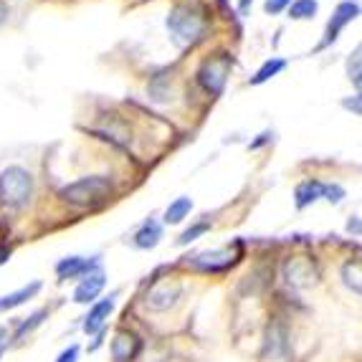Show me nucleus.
Wrapping results in <instances>:
<instances>
[{
    "mask_svg": "<svg viewBox=\"0 0 362 362\" xmlns=\"http://www.w3.org/2000/svg\"><path fill=\"white\" fill-rule=\"evenodd\" d=\"M230 71V59H211L206 61L198 71V81L203 84V89L213 97H218L226 86V76Z\"/></svg>",
    "mask_w": 362,
    "mask_h": 362,
    "instance_id": "nucleus-4",
    "label": "nucleus"
},
{
    "mask_svg": "<svg viewBox=\"0 0 362 362\" xmlns=\"http://www.w3.org/2000/svg\"><path fill=\"white\" fill-rule=\"evenodd\" d=\"M291 6V0H266L264 11L269 13V16H279V13L284 11V8Z\"/></svg>",
    "mask_w": 362,
    "mask_h": 362,
    "instance_id": "nucleus-21",
    "label": "nucleus"
},
{
    "mask_svg": "<svg viewBox=\"0 0 362 362\" xmlns=\"http://www.w3.org/2000/svg\"><path fill=\"white\" fill-rule=\"evenodd\" d=\"M190 211H193V200L177 198L175 203H170V208L165 211V223H180Z\"/></svg>",
    "mask_w": 362,
    "mask_h": 362,
    "instance_id": "nucleus-18",
    "label": "nucleus"
},
{
    "mask_svg": "<svg viewBox=\"0 0 362 362\" xmlns=\"http://www.w3.org/2000/svg\"><path fill=\"white\" fill-rule=\"evenodd\" d=\"M43 317H46V309H38L36 314H30L28 322H23V325L18 327V332H16V339H23L25 332H33V329H36V327L43 322Z\"/></svg>",
    "mask_w": 362,
    "mask_h": 362,
    "instance_id": "nucleus-19",
    "label": "nucleus"
},
{
    "mask_svg": "<svg viewBox=\"0 0 362 362\" xmlns=\"http://www.w3.org/2000/svg\"><path fill=\"white\" fill-rule=\"evenodd\" d=\"M357 13H360V6H357V3H352V0H344V3H339L337 11H334V16H332V21L327 23L325 46H327V43L337 41V36L342 33V28H344L347 23H350V21H355V18H357Z\"/></svg>",
    "mask_w": 362,
    "mask_h": 362,
    "instance_id": "nucleus-7",
    "label": "nucleus"
},
{
    "mask_svg": "<svg viewBox=\"0 0 362 362\" xmlns=\"http://www.w3.org/2000/svg\"><path fill=\"white\" fill-rule=\"evenodd\" d=\"M317 11H320V3H317V0H294L289 6V18L309 21L317 16Z\"/></svg>",
    "mask_w": 362,
    "mask_h": 362,
    "instance_id": "nucleus-16",
    "label": "nucleus"
},
{
    "mask_svg": "<svg viewBox=\"0 0 362 362\" xmlns=\"http://www.w3.org/2000/svg\"><path fill=\"white\" fill-rule=\"evenodd\" d=\"M168 30L177 46H190V43L200 41L206 33V18L198 8L175 6L168 13Z\"/></svg>",
    "mask_w": 362,
    "mask_h": 362,
    "instance_id": "nucleus-1",
    "label": "nucleus"
},
{
    "mask_svg": "<svg viewBox=\"0 0 362 362\" xmlns=\"http://www.w3.org/2000/svg\"><path fill=\"white\" fill-rule=\"evenodd\" d=\"M115 312V299L109 296V299H102V302H94L89 307V314L84 317V332L86 334H97L104 325H107L109 314Z\"/></svg>",
    "mask_w": 362,
    "mask_h": 362,
    "instance_id": "nucleus-8",
    "label": "nucleus"
},
{
    "mask_svg": "<svg viewBox=\"0 0 362 362\" xmlns=\"http://www.w3.org/2000/svg\"><path fill=\"white\" fill-rule=\"evenodd\" d=\"M238 259H233L230 248H216V251H206V254H198L193 259V264L198 269H206V272H223L228 266H233Z\"/></svg>",
    "mask_w": 362,
    "mask_h": 362,
    "instance_id": "nucleus-10",
    "label": "nucleus"
},
{
    "mask_svg": "<svg viewBox=\"0 0 362 362\" xmlns=\"http://www.w3.org/2000/svg\"><path fill=\"white\" fill-rule=\"evenodd\" d=\"M99 261H89V259H81V256H69L64 259L59 266H56V274H59L61 281H66V279H81L91 272V269H97Z\"/></svg>",
    "mask_w": 362,
    "mask_h": 362,
    "instance_id": "nucleus-11",
    "label": "nucleus"
},
{
    "mask_svg": "<svg viewBox=\"0 0 362 362\" xmlns=\"http://www.w3.org/2000/svg\"><path fill=\"white\" fill-rule=\"evenodd\" d=\"M38 289H41V284H38V281H33L30 286H23V289L13 291V294H8V296H0V312L21 307V304H23L25 299H30L33 294H38Z\"/></svg>",
    "mask_w": 362,
    "mask_h": 362,
    "instance_id": "nucleus-15",
    "label": "nucleus"
},
{
    "mask_svg": "<svg viewBox=\"0 0 362 362\" xmlns=\"http://www.w3.org/2000/svg\"><path fill=\"white\" fill-rule=\"evenodd\" d=\"M8 256H11V248H3V251H0V264H3V261H6Z\"/></svg>",
    "mask_w": 362,
    "mask_h": 362,
    "instance_id": "nucleus-26",
    "label": "nucleus"
},
{
    "mask_svg": "<svg viewBox=\"0 0 362 362\" xmlns=\"http://www.w3.org/2000/svg\"><path fill=\"white\" fill-rule=\"evenodd\" d=\"M142 352V339L129 329H119L112 339V357L115 362H134Z\"/></svg>",
    "mask_w": 362,
    "mask_h": 362,
    "instance_id": "nucleus-6",
    "label": "nucleus"
},
{
    "mask_svg": "<svg viewBox=\"0 0 362 362\" xmlns=\"http://www.w3.org/2000/svg\"><path fill=\"white\" fill-rule=\"evenodd\" d=\"M322 198H327L329 203H339V200L344 198V190L339 185H325V193H322Z\"/></svg>",
    "mask_w": 362,
    "mask_h": 362,
    "instance_id": "nucleus-22",
    "label": "nucleus"
},
{
    "mask_svg": "<svg viewBox=\"0 0 362 362\" xmlns=\"http://www.w3.org/2000/svg\"><path fill=\"white\" fill-rule=\"evenodd\" d=\"M6 339H8V329H6V327H0V344L6 342Z\"/></svg>",
    "mask_w": 362,
    "mask_h": 362,
    "instance_id": "nucleus-27",
    "label": "nucleus"
},
{
    "mask_svg": "<svg viewBox=\"0 0 362 362\" xmlns=\"http://www.w3.org/2000/svg\"><path fill=\"white\" fill-rule=\"evenodd\" d=\"M104 284H107V274L102 272V266L97 269H91L86 276H81L78 281L76 291H74V302L76 304H94L97 302V296L102 294Z\"/></svg>",
    "mask_w": 362,
    "mask_h": 362,
    "instance_id": "nucleus-5",
    "label": "nucleus"
},
{
    "mask_svg": "<svg viewBox=\"0 0 362 362\" xmlns=\"http://www.w3.org/2000/svg\"><path fill=\"white\" fill-rule=\"evenodd\" d=\"M284 69H286V61L284 59H269V61H264V66L256 71V76L251 78V84H254V86L264 84V81L274 78L279 71H284Z\"/></svg>",
    "mask_w": 362,
    "mask_h": 362,
    "instance_id": "nucleus-17",
    "label": "nucleus"
},
{
    "mask_svg": "<svg viewBox=\"0 0 362 362\" xmlns=\"http://www.w3.org/2000/svg\"><path fill=\"white\" fill-rule=\"evenodd\" d=\"M286 279H289V284H309L312 281V266L309 261H302V259H291L286 264Z\"/></svg>",
    "mask_w": 362,
    "mask_h": 362,
    "instance_id": "nucleus-14",
    "label": "nucleus"
},
{
    "mask_svg": "<svg viewBox=\"0 0 362 362\" xmlns=\"http://www.w3.org/2000/svg\"><path fill=\"white\" fill-rule=\"evenodd\" d=\"M0 357H3V347H0Z\"/></svg>",
    "mask_w": 362,
    "mask_h": 362,
    "instance_id": "nucleus-28",
    "label": "nucleus"
},
{
    "mask_svg": "<svg viewBox=\"0 0 362 362\" xmlns=\"http://www.w3.org/2000/svg\"><path fill=\"white\" fill-rule=\"evenodd\" d=\"M251 3H254V0H238V11H241V13H246V11H248V6H251Z\"/></svg>",
    "mask_w": 362,
    "mask_h": 362,
    "instance_id": "nucleus-25",
    "label": "nucleus"
},
{
    "mask_svg": "<svg viewBox=\"0 0 362 362\" xmlns=\"http://www.w3.org/2000/svg\"><path fill=\"white\" fill-rule=\"evenodd\" d=\"M109 193H112V180L104 175L81 177V180L71 182V185L61 187V198L78 208H91L97 203H104Z\"/></svg>",
    "mask_w": 362,
    "mask_h": 362,
    "instance_id": "nucleus-3",
    "label": "nucleus"
},
{
    "mask_svg": "<svg viewBox=\"0 0 362 362\" xmlns=\"http://www.w3.org/2000/svg\"><path fill=\"white\" fill-rule=\"evenodd\" d=\"M208 230H211V223H195L193 228H187L185 233H182L180 238H177V243H180V246H187V243H193L195 238H198V235L208 233Z\"/></svg>",
    "mask_w": 362,
    "mask_h": 362,
    "instance_id": "nucleus-20",
    "label": "nucleus"
},
{
    "mask_svg": "<svg viewBox=\"0 0 362 362\" xmlns=\"http://www.w3.org/2000/svg\"><path fill=\"white\" fill-rule=\"evenodd\" d=\"M344 107H347V109H355V115H360V94H357V97L352 99V102L347 99V102H344Z\"/></svg>",
    "mask_w": 362,
    "mask_h": 362,
    "instance_id": "nucleus-24",
    "label": "nucleus"
},
{
    "mask_svg": "<svg viewBox=\"0 0 362 362\" xmlns=\"http://www.w3.org/2000/svg\"><path fill=\"white\" fill-rule=\"evenodd\" d=\"M33 198V177L25 168L11 165L0 173V203L8 208H25Z\"/></svg>",
    "mask_w": 362,
    "mask_h": 362,
    "instance_id": "nucleus-2",
    "label": "nucleus"
},
{
    "mask_svg": "<svg viewBox=\"0 0 362 362\" xmlns=\"http://www.w3.org/2000/svg\"><path fill=\"white\" fill-rule=\"evenodd\" d=\"M325 193V182L320 180H304L296 185L294 198H296V208H307L309 203H314L317 198H322Z\"/></svg>",
    "mask_w": 362,
    "mask_h": 362,
    "instance_id": "nucleus-12",
    "label": "nucleus"
},
{
    "mask_svg": "<svg viewBox=\"0 0 362 362\" xmlns=\"http://www.w3.org/2000/svg\"><path fill=\"white\" fill-rule=\"evenodd\" d=\"M163 238V226L157 221H147L142 228L134 233V246L137 248H155Z\"/></svg>",
    "mask_w": 362,
    "mask_h": 362,
    "instance_id": "nucleus-13",
    "label": "nucleus"
},
{
    "mask_svg": "<svg viewBox=\"0 0 362 362\" xmlns=\"http://www.w3.org/2000/svg\"><path fill=\"white\" fill-rule=\"evenodd\" d=\"M182 289L180 284H157L152 286V291L147 294V307L155 309V312H165V309H170L173 304L180 299Z\"/></svg>",
    "mask_w": 362,
    "mask_h": 362,
    "instance_id": "nucleus-9",
    "label": "nucleus"
},
{
    "mask_svg": "<svg viewBox=\"0 0 362 362\" xmlns=\"http://www.w3.org/2000/svg\"><path fill=\"white\" fill-rule=\"evenodd\" d=\"M78 344H71V347H66V350L61 352L59 357H56V362H76L78 360Z\"/></svg>",
    "mask_w": 362,
    "mask_h": 362,
    "instance_id": "nucleus-23",
    "label": "nucleus"
}]
</instances>
